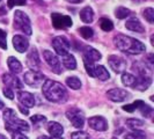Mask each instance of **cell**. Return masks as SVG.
<instances>
[{
    "instance_id": "1",
    "label": "cell",
    "mask_w": 154,
    "mask_h": 139,
    "mask_svg": "<svg viewBox=\"0 0 154 139\" xmlns=\"http://www.w3.org/2000/svg\"><path fill=\"white\" fill-rule=\"evenodd\" d=\"M43 94L45 96V99L50 102L54 103H64L67 100V92L65 89V87L60 84L54 80L46 79L43 84Z\"/></svg>"
},
{
    "instance_id": "2",
    "label": "cell",
    "mask_w": 154,
    "mask_h": 139,
    "mask_svg": "<svg viewBox=\"0 0 154 139\" xmlns=\"http://www.w3.org/2000/svg\"><path fill=\"white\" fill-rule=\"evenodd\" d=\"M114 42H115L117 49L125 52V54H139L146 50V46L140 41L133 39V37H130V36L123 35V34H118L117 36H115Z\"/></svg>"
},
{
    "instance_id": "3",
    "label": "cell",
    "mask_w": 154,
    "mask_h": 139,
    "mask_svg": "<svg viewBox=\"0 0 154 139\" xmlns=\"http://www.w3.org/2000/svg\"><path fill=\"white\" fill-rule=\"evenodd\" d=\"M4 119L6 122V130L9 132L12 131H20V132H28L29 131V125L26 121L20 119L16 113L11 108L4 110Z\"/></svg>"
},
{
    "instance_id": "4",
    "label": "cell",
    "mask_w": 154,
    "mask_h": 139,
    "mask_svg": "<svg viewBox=\"0 0 154 139\" xmlns=\"http://www.w3.org/2000/svg\"><path fill=\"white\" fill-rule=\"evenodd\" d=\"M14 27L16 29H20L21 31H23L28 36L31 35L30 20H29L28 15L21 11H16L15 14H14Z\"/></svg>"
},
{
    "instance_id": "5",
    "label": "cell",
    "mask_w": 154,
    "mask_h": 139,
    "mask_svg": "<svg viewBox=\"0 0 154 139\" xmlns=\"http://www.w3.org/2000/svg\"><path fill=\"white\" fill-rule=\"evenodd\" d=\"M23 79H24V82L27 85L34 87V88H37L39 86H42L45 81V77L39 71H31V70L24 73Z\"/></svg>"
},
{
    "instance_id": "6",
    "label": "cell",
    "mask_w": 154,
    "mask_h": 139,
    "mask_svg": "<svg viewBox=\"0 0 154 139\" xmlns=\"http://www.w3.org/2000/svg\"><path fill=\"white\" fill-rule=\"evenodd\" d=\"M66 117L72 123V125L77 129H82L85 124V115L84 113L78 108H71L66 111Z\"/></svg>"
},
{
    "instance_id": "7",
    "label": "cell",
    "mask_w": 154,
    "mask_h": 139,
    "mask_svg": "<svg viewBox=\"0 0 154 139\" xmlns=\"http://www.w3.org/2000/svg\"><path fill=\"white\" fill-rule=\"evenodd\" d=\"M52 46H54V51L59 56H65L69 54V39L64 36H57L52 41Z\"/></svg>"
},
{
    "instance_id": "8",
    "label": "cell",
    "mask_w": 154,
    "mask_h": 139,
    "mask_svg": "<svg viewBox=\"0 0 154 139\" xmlns=\"http://www.w3.org/2000/svg\"><path fill=\"white\" fill-rule=\"evenodd\" d=\"M43 57H44V59H45L46 64L51 67V70L54 71L56 74H60V73H62L60 60L58 59V57H57L54 52H51V51H49V50H44V51H43Z\"/></svg>"
},
{
    "instance_id": "9",
    "label": "cell",
    "mask_w": 154,
    "mask_h": 139,
    "mask_svg": "<svg viewBox=\"0 0 154 139\" xmlns=\"http://www.w3.org/2000/svg\"><path fill=\"white\" fill-rule=\"evenodd\" d=\"M51 20L54 28L57 29H65L72 27V19L67 15H62L59 13H52L51 14Z\"/></svg>"
},
{
    "instance_id": "10",
    "label": "cell",
    "mask_w": 154,
    "mask_h": 139,
    "mask_svg": "<svg viewBox=\"0 0 154 139\" xmlns=\"http://www.w3.org/2000/svg\"><path fill=\"white\" fill-rule=\"evenodd\" d=\"M108 64L114 70L116 73H123L124 70L126 69V60H124L122 57L116 56V54H111L108 58Z\"/></svg>"
},
{
    "instance_id": "11",
    "label": "cell",
    "mask_w": 154,
    "mask_h": 139,
    "mask_svg": "<svg viewBox=\"0 0 154 139\" xmlns=\"http://www.w3.org/2000/svg\"><path fill=\"white\" fill-rule=\"evenodd\" d=\"M107 96L109 100L114 101V102H123L130 99V93L122 88H114L107 92Z\"/></svg>"
},
{
    "instance_id": "12",
    "label": "cell",
    "mask_w": 154,
    "mask_h": 139,
    "mask_svg": "<svg viewBox=\"0 0 154 139\" xmlns=\"http://www.w3.org/2000/svg\"><path fill=\"white\" fill-rule=\"evenodd\" d=\"M88 124L95 131H107L108 130V122L102 116H94L88 119Z\"/></svg>"
},
{
    "instance_id": "13",
    "label": "cell",
    "mask_w": 154,
    "mask_h": 139,
    "mask_svg": "<svg viewBox=\"0 0 154 139\" xmlns=\"http://www.w3.org/2000/svg\"><path fill=\"white\" fill-rule=\"evenodd\" d=\"M2 82L6 85V87L8 88H16V89H20V88H22L23 85L22 82L20 81V79L14 76V74H12V73H5V74H2Z\"/></svg>"
},
{
    "instance_id": "14",
    "label": "cell",
    "mask_w": 154,
    "mask_h": 139,
    "mask_svg": "<svg viewBox=\"0 0 154 139\" xmlns=\"http://www.w3.org/2000/svg\"><path fill=\"white\" fill-rule=\"evenodd\" d=\"M17 100L21 103V106L26 108H32L35 106V97L29 92H23V91L17 92Z\"/></svg>"
},
{
    "instance_id": "15",
    "label": "cell",
    "mask_w": 154,
    "mask_h": 139,
    "mask_svg": "<svg viewBox=\"0 0 154 139\" xmlns=\"http://www.w3.org/2000/svg\"><path fill=\"white\" fill-rule=\"evenodd\" d=\"M39 63V56L36 48H31V50L27 54V65L30 67L31 71H38Z\"/></svg>"
},
{
    "instance_id": "16",
    "label": "cell",
    "mask_w": 154,
    "mask_h": 139,
    "mask_svg": "<svg viewBox=\"0 0 154 139\" xmlns=\"http://www.w3.org/2000/svg\"><path fill=\"white\" fill-rule=\"evenodd\" d=\"M132 70L138 74V77H151L152 69L145 62H137L132 65Z\"/></svg>"
},
{
    "instance_id": "17",
    "label": "cell",
    "mask_w": 154,
    "mask_h": 139,
    "mask_svg": "<svg viewBox=\"0 0 154 139\" xmlns=\"http://www.w3.org/2000/svg\"><path fill=\"white\" fill-rule=\"evenodd\" d=\"M46 130L51 134V137L54 139H60L64 133V128L57 122H49L46 125Z\"/></svg>"
},
{
    "instance_id": "18",
    "label": "cell",
    "mask_w": 154,
    "mask_h": 139,
    "mask_svg": "<svg viewBox=\"0 0 154 139\" xmlns=\"http://www.w3.org/2000/svg\"><path fill=\"white\" fill-rule=\"evenodd\" d=\"M102 54L92 46H86L84 49V60L89 63H95L96 60H100Z\"/></svg>"
},
{
    "instance_id": "19",
    "label": "cell",
    "mask_w": 154,
    "mask_h": 139,
    "mask_svg": "<svg viewBox=\"0 0 154 139\" xmlns=\"http://www.w3.org/2000/svg\"><path fill=\"white\" fill-rule=\"evenodd\" d=\"M13 45H14V48H15V50L17 52L22 54V52L28 50L29 42H28V39H24L21 35H16V36L13 37Z\"/></svg>"
},
{
    "instance_id": "20",
    "label": "cell",
    "mask_w": 154,
    "mask_h": 139,
    "mask_svg": "<svg viewBox=\"0 0 154 139\" xmlns=\"http://www.w3.org/2000/svg\"><path fill=\"white\" fill-rule=\"evenodd\" d=\"M133 107H134V110L136 109H138L139 111H140V114L143 116H145V117H147V118H149L151 116H152V114H153V109H152V107H149L148 104H146L145 102H143V101H134L133 103Z\"/></svg>"
},
{
    "instance_id": "21",
    "label": "cell",
    "mask_w": 154,
    "mask_h": 139,
    "mask_svg": "<svg viewBox=\"0 0 154 139\" xmlns=\"http://www.w3.org/2000/svg\"><path fill=\"white\" fill-rule=\"evenodd\" d=\"M125 27H126V29H129V30L131 31H136V32H140V34L145 32V28H144L143 23L140 22L138 19H136V17L130 19L129 21H126Z\"/></svg>"
},
{
    "instance_id": "22",
    "label": "cell",
    "mask_w": 154,
    "mask_h": 139,
    "mask_svg": "<svg viewBox=\"0 0 154 139\" xmlns=\"http://www.w3.org/2000/svg\"><path fill=\"white\" fill-rule=\"evenodd\" d=\"M93 78H97V79H100L102 81H104V80H108L109 78H110V74H109V72L106 70L104 66L95 65L94 70H93Z\"/></svg>"
},
{
    "instance_id": "23",
    "label": "cell",
    "mask_w": 154,
    "mask_h": 139,
    "mask_svg": "<svg viewBox=\"0 0 154 139\" xmlns=\"http://www.w3.org/2000/svg\"><path fill=\"white\" fill-rule=\"evenodd\" d=\"M137 81L133 88L138 91H146L147 88L152 84V77H136Z\"/></svg>"
},
{
    "instance_id": "24",
    "label": "cell",
    "mask_w": 154,
    "mask_h": 139,
    "mask_svg": "<svg viewBox=\"0 0 154 139\" xmlns=\"http://www.w3.org/2000/svg\"><path fill=\"white\" fill-rule=\"evenodd\" d=\"M80 19L85 23L92 22L93 19H94V12H93L92 8L89 7V6L82 8V9L80 11Z\"/></svg>"
},
{
    "instance_id": "25",
    "label": "cell",
    "mask_w": 154,
    "mask_h": 139,
    "mask_svg": "<svg viewBox=\"0 0 154 139\" xmlns=\"http://www.w3.org/2000/svg\"><path fill=\"white\" fill-rule=\"evenodd\" d=\"M8 67L13 73H20L22 71V65L19 62V59H16L15 57H9L7 60Z\"/></svg>"
},
{
    "instance_id": "26",
    "label": "cell",
    "mask_w": 154,
    "mask_h": 139,
    "mask_svg": "<svg viewBox=\"0 0 154 139\" xmlns=\"http://www.w3.org/2000/svg\"><path fill=\"white\" fill-rule=\"evenodd\" d=\"M63 64L66 69L69 70H74L77 67V60H75L74 56H72L71 54L63 56Z\"/></svg>"
},
{
    "instance_id": "27",
    "label": "cell",
    "mask_w": 154,
    "mask_h": 139,
    "mask_svg": "<svg viewBox=\"0 0 154 139\" xmlns=\"http://www.w3.org/2000/svg\"><path fill=\"white\" fill-rule=\"evenodd\" d=\"M136 81H137V78L134 77L133 74L123 72V74H122V82H123L124 86H126V87H134Z\"/></svg>"
},
{
    "instance_id": "28",
    "label": "cell",
    "mask_w": 154,
    "mask_h": 139,
    "mask_svg": "<svg viewBox=\"0 0 154 139\" xmlns=\"http://www.w3.org/2000/svg\"><path fill=\"white\" fill-rule=\"evenodd\" d=\"M145 125V122L138 119V118H129L126 119V126L131 130H138L140 128H143Z\"/></svg>"
},
{
    "instance_id": "29",
    "label": "cell",
    "mask_w": 154,
    "mask_h": 139,
    "mask_svg": "<svg viewBox=\"0 0 154 139\" xmlns=\"http://www.w3.org/2000/svg\"><path fill=\"white\" fill-rule=\"evenodd\" d=\"M66 85L69 86V88L77 91V89H80V88H81V81H80V79L77 77H69L66 79Z\"/></svg>"
},
{
    "instance_id": "30",
    "label": "cell",
    "mask_w": 154,
    "mask_h": 139,
    "mask_svg": "<svg viewBox=\"0 0 154 139\" xmlns=\"http://www.w3.org/2000/svg\"><path fill=\"white\" fill-rule=\"evenodd\" d=\"M124 139H146V134L144 131H140V130H133L132 132H128Z\"/></svg>"
},
{
    "instance_id": "31",
    "label": "cell",
    "mask_w": 154,
    "mask_h": 139,
    "mask_svg": "<svg viewBox=\"0 0 154 139\" xmlns=\"http://www.w3.org/2000/svg\"><path fill=\"white\" fill-rule=\"evenodd\" d=\"M99 24H100L101 29L104 31H110L114 29V23L111 22L109 19H107V17H102V19H100Z\"/></svg>"
},
{
    "instance_id": "32",
    "label": "cell",
    "mask_w": 154,
    "mask_h": 139,
    "mask_svg": "<svg viewBox=\"0 0 154 139\" xmlns=\"http://www.w3.org/2000/svg\"><path fill=\"white\" fill-rule=\"evenodd\" d=\"M115 15L117 19H125L129 15H131V11L129 8L125 7H117V9L115 11Z\"/></svg>"
},
{
    "instance_id": "33",
    "label": "cell",
    "mask_w": 154,
    "mask_h": 139,
    "mask_svg": "<svg viewBox=\"0 0 154 139\" xmlns=\"http://www.w3.org/2000/svg\"><path fill=\"white\" fill-rule=\"evenodd\" d=\"M79 32H80V35H81L85 39H92L93 35H94V30H93L91 27H88V26L81 27V28L79 29Z\"/></svg>"
},
{
    "instance_id": "34",
    "label": "cell",
    "mask_w": 154,
    "mask_h": 139,
    "mask_svg": "<svg viewBox=\"0 0 154 139\" xmlns=\"http://www.w3.org/2000/svg\"><path fill=\"white\" fill-rule=\"evenodd\" d=\"M30 121L34 123V125L39 126V125H42V124L46 123V117L42 115H34L30 117Z\"/></svg>"
},
{
    "instance_id": "35",
    "label": "cell",
    "mask_w": 154,
    "mask_h": 139,
    "mask_svg": "<svg viewBox=\"0 0 154 139\" xmlns=\"http://www.w3.org/2000/svg\"><path fill=\"white\" fill-rule=\"evenodd\" d=\"M144 17H145V20L148 21L149 23H154V9L151 7L146 8L145 11H144Z\"/></svg>"
},
{
    "instance_id": "36",
    "label": "cell",
    "mask_w": 154,
    "mask_h": 139,
    "mask_svg": "<svg viewBox=\"0 0 154 139\" xmlns=\"http://www.w3.org/2000/svg\"><path fill=\"white\" fill-rule=\"evenodd\" d=\"M71 139H91L89 134L84 131H77L71 133Z\"/></svg>"
},
{
    "instance_id": "37",
    "label": "cell",
    "mask_w": 154,
    "mask_h": 139,
    "mask_svg": "<svg viewBox=\"0 0 154 139\" xmlns=\"http://www.w3.org/2000/svg\"><path fill=\"white\" fill-rule=\"evenodd\" d=\"M6 37H7L6 32H5L4 30H1V29H0V48H1V49H4V50H6V49H7Z\"/></svg>"
},
{
    "instance_id": "38",
    "label": "cell",
    "mask_w": 154,
    "mask_h": 139,
    "mask_svg": "<svg viewBox=\"0 0 154 139\" xmlns=\"http://www.w3.org/2000/svg\"><path fill=\"white\" fill-rule=\"evenodd\" d=\"M27 0H7V5L9 8H13L15 5H19V6H23L26 4Z\"/></svg>"
},
{
    "instance_id": "39",
    "label": "cell",
    "mask_w": 154,
    "mask_h": 139,
    "mask_svg": "<svg viewBox=\"0 0 154 139\" xmlns=\"http://www.w3.org/2000/svg\"><path fill=\"white\" fill-rule=\"evenodd\" d=\"M11 134H12V139H29L26 134H23L20 131H12Z\"/></svg>"
},
{
    "instance_id": "40",
    "label": "cell",
    "mask_w": 154,
    "mask_h": 139,
    "mask_svg": "<svg viewBox=\"0 0 154 139\" xmlns=\"http://www.w3.org/2000/svg\"><path fill=\"white\" fill-rule=\"evenodd\" d=\"M4 95H5L6 97H8L9 100H13V99H14V93H13V91H12L11 88H8V87H5V88H4Z\"/></svg>"
},
{
    "instance_id": "41",
    "label": "cell",
    "mask_w": 154,
    "mask_h": 139,
    "mask_svg": "<svg viewBox=\"0 0 154 139\" xmlns=\"http://www.w3.org/2000/svg\"><path fill=\"white\" fill-rule=\"evenodd\" d=\"M123 110L124 111H128V113H133L134 111V107H133V104H126V106L123 107Z\"/></svg>"
},
{
    "instance_id": "42",
    "label": "cell",
    "mask_w": 154,
    "mask_h": 139,
    "mask_svg": "<svg viewBox=\"0 0 154 139\" xmlns=\"http://www.w3.org/2000/svg\"><path fill=\"white\" fill-rule=\"evenodd\" d=\"M19 109H20V111L22 113L23 115H29V109L28 108H26V107H23V106H19Z\"/></svg>"
},
{
    "instance_id": "43",
    "label": "cell",
    "mask_w": 154,
    "mask_h": 139,
    "mask_svg": "<svg viewBox=\"0 0 154 139\" xmlns=\"http://www.w3.org/2000/svg\"><path fill=\"white\" fill-rule=\"evenodd\" d=\"M67 2H71V4H79V2H82V0H66Z\"/></svg>"
},
{
    "instance_id": "44",
    "label": "cell",
    "mask_w": 154,
    "mask_h": 139,
    "mask_svg": "<svg viewBox=\"0 0 154 139\" xmlns=\"http://www.w3.org/2000/svg\"><path fill=\"white\" fill-rule=\"evenodd\" d=\"M37 139H51L50 137H48V136H41V137H38Z\"/></svg>"
},
{
    "instance_id": "45",
    "label": "cell",
    "mask_w": 154,
    "mask_h": 139,
    "mask_svg": "<svg viewBox=\"0 0 154 139\" xmlns=\"http://www.w3.org/2000/svg\"><path fill=\"white\" fill-rule=\"evenodd\" d=\"M0 139H7V137H6V136H4V134H1V133H0Z\"/></svg>"
},
{
    "instance_id": "46",
    "label": "cell",
    "mask_w": 154,
    "mask_h": 139,
    "mask_svg": "<svg viewBox=\"0 0 154 139\" xmlns=\"http://www.w3.org/2000/svg\"><path fill=\"white\" fill-rule=\"evenodd\" d=\"M2 108H4V102L0 100V109H2Z\"/></svg>"
}]
</instances>
